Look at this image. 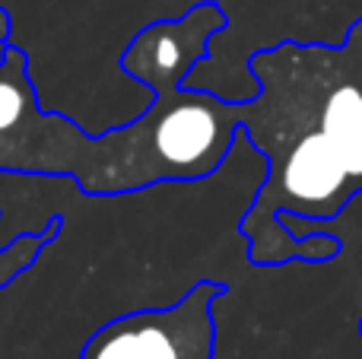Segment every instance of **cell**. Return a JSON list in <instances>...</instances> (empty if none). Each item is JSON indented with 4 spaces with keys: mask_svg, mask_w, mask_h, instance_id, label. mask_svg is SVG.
<instances>
[{
    "mask_svg": "<svg viewBox=\"0 0 362 359\" xmlns=\"http://www.w3.org/2000/svg\"><path fill=\"white\" fill-rule=\"evenodd\" d=\"M210 57V29L191 16L156 19L131 38L118 67L153 93L134 121L86 134L48 112L19 45L0 51V175L74 178L86 197L140 194L169 182H206L235 150L242 102L185 80Z\"/></svg>",
    "mask_w": 362,
    "mask_h": 359,
    "instance_id": "6da1fadb",
    "label": "cell"
},
{
    "mask_svg": "<svg viewBox=\"0 0 362 359\" xmlns=\"http://www.w3.org/2000/svg\"><path fill=\"white\" fill-rule=\"evenodd\" d=\"M223 280H197L172 305L137 309L86 337L76 359H216V302Z\"/></svg>",
    "mask_w": 362,
    "mask_h": 359,
    "instance_id": "7a4b0ae2",
    "label": "cell"
},
{
    "mask_svg": "<svg viewBox=\"0 0 362 359\" xmlns=\"http://www.w3.org/2000/svg\"><path fill=\"white\" fill-rule=\"evenodd\" d=\"M0 220H4V210H0ZM61 233H64V213H54L38 233H19L13 242L0 245V290H6L19 273L29 271L45 254V248H51L61 239Z\"/></svg>",
    "mask_w": 362,
    "mask_h": 359,
    "instance_id": "3957f363",
    "label": "cell"
},
{
    "mask_svg": "<svg viewBox=\"0 0 362 359\" xmlns=\"http://www.w3.org/2000/svg\"><path fill=\"white\" fill-rule=\"evenodd\" d=\"M10 35H13V16L6 6H0V51L10 45Z\"/></svg>",
    "mask_w": 362,
    "mask_h": 359,
    "instance_id": "277c9868",
    "label": "cell"
},
{
    "mask_svg": "<svg viewBox=\"0 0 362 359\" xmlns=\"http://www.w3.org/2000/svg\"><path fill=\"white\" fill-rule=\"evenodd\" d=\"M359 334H362V322H359Z\"/></svg>",
    "mask_w": 362,
    "mask_h": 359,
    "instance_id": "5b68a950",
    "label": "cell"
}]
</instances>
